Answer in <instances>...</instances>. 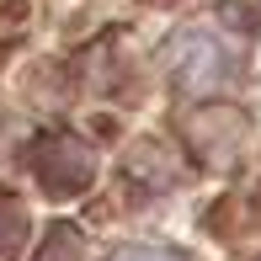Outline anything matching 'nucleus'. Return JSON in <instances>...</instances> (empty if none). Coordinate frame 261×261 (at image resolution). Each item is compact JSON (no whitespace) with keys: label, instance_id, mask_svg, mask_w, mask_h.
I'll return each instance as SVG.
<instances>
[{"label":"nucleus","instance_id":"4","mask_svg":"<svg viewBox=\"0 0 261 261\" xmlns=\"http://www.w3.org/2000/svg\"><path fill=\"white\" fill-rule=\"evenodd\" d=\"M80 256H86L80 234L69 229V224H59V229L48 234V245H43V256H38V261H80Z\"/></svg>","mask_w":261,"mask_h":261},{"label":"nucleus","instance_id":"5","mask_svg":"<svg viewBox=\"0 0 261 261\" xmlns=\"http://www.w3.org/2000/svg\"><path fill=\"white\" fill-rule=\"evenodd\" d=\"M117 261H187V256H176V251H155V245H144V251H123Z\"/></svg>","mask_w":261,"mask_h":261},{"label":"nucleus","instance_id":"2","mask_svg":"<svg viewBox=\"0 0 261 261\" xmlns=\"http://www.w3.org/2000/svg\"><path fill=\"white\" fill-rule=\"evenodd\" d=\"M27 160H32V171H38V181H43L48 197H75V192H86L91 176H96V155H91V144L75 139V134H43Z\"/></svg>","mask_w":261,"mask_h":261},{"label":"nucleus","instance_id":"3","mask_svg":"<svg viewBox=\"0 0 261 261\" xmlns=\"http://www.w3.org/2000/svg\"><path fill=\"white\" fill-rule=\"evenodd\" d=\"M21 245H27V208L0 192V261H11Z\"/></svg>","mask_w":261,"mask_h":261},{"label":"nucleus","instance_id":"1","mask_svg":"<svg viewBox=\"0 0 261 261\" xmlns=\"http://www.w3.org/2000/svg\"><path fill=\"white\" fill-rule=\"evenodd\" d=\"M165 69L181 91L192 96H213V91H229L245 69V48L234 38H224L219 27H181L171 38Z\"/></svg>","mask_w":261,"mask_h":261}]
</instances>
